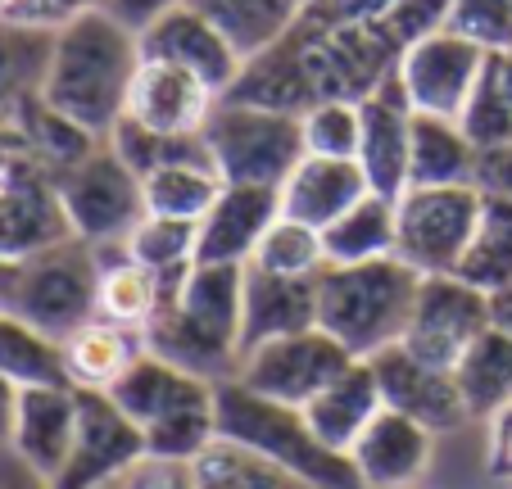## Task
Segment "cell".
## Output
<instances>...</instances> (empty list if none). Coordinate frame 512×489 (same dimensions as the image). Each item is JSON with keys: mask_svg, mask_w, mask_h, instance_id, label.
Here are the masks:
<instances>
[{"mask_svg": "<svg viewBox=\"0 0 512 489\" xmlns=\"http://www.w3.org/2000/svg\"><path fill=\"white\" fill-rule=\"evenodd\" d=\"M490 444H485V471H490L499 485H512V403L503 413H494L490 422Z\"/></svg>", "mask_w": 512, "mask_h": 489, "instance_id": "48", "label": "cell"}, {"mask_svg": "<svg viewBox=\"0 0 512 489\" xmlns=\"http://www.w3.org/2000/svg\"><path fill=\"white\" fill-rule=\"evenodd\" d=\"M0 19L28 23V28H55L46 14V0H0Z\"/></svg>", "mask_w": 512, "mask_h": 489, "instance_id": "52", "label": "cell"}, {"mask_svg": "<svg viewBox=\"0 0 512 489\" xmlns=\"http://www.w3.org/2000/svg\"><path fill=\"white\" fill-rule=\"evenodd\" d=\"M64 218L73 236L96 245V250H118L132 227L145 218V186L141 177L114 154V145L100 141L82 163L55 177Z\"/></svg>", "mask_w": 512, "mask_h": 489, "instance_id": "8", "label": "cell"}, {"mask_svg": "<svg viewBox=\"0 0 512 489\" xmlns=\"http://www.w3.org/2000/svg\"><path fill=\"white\" fill-rule=\"evenodd\" d=\"M105 0H46V14H50V23H68V19H78V14H91V10H100Z\"/></svg>", "mask_w": 512, "mask_h": 489, "instance_id": "54", "label": "cell"}, {"mask_svg": "<svg viewBox=\"0 0 512 489\" xmlns=\"http://www.w3.org/2000/svg\"><path fill=\"white\" fill-rule=\"evenodd\" d=\"M481 150L467 141L458 118L413 114L408 145V186H476Z\"/></svg>", "mask_w": 512, "mask_h": 489, "instance_id": "28", "label": "cell"}, {"mask_svg": "<svg viewBox=\"0 0 512 489\" xmlns=\"http://www.w3.org/2000/svg\"><path fill=\"white\" fill-rule=\"evenodd\" d=\"M50 41H55V28H28V23L0 19V118H10L23 100L41 96Z\"/></svg>", "mask_w": 512, "mask_h": 489, "instance_id": "36", "label": "cell"}, {"mask_svg": "<svg viewBox=\"0 0 512 489\" xmlns=\"http://www.w3.org/2000/svg\"><path fill=\"white\" fill-rule=\"evenodd\" d=\"M417 286H422V277L395 254L377 263L322 268L318 326L340 349H349V358H377L381 349L404 340Z\"/></svg>", "mask_w": 512, "mask_h": 489, "instance_id": "4", "label": "cell"}, {"mask_svg": "<svg viewBox=\"0 0 512 489\" xmlns=\"http://www.w3.org/2000/svg\"><path fill=\"white\" fill-rule=\"evenodd\" d=\"M368 177L358 168V159H327V154H304L290 177L281 182V213L309 227H331L349 204H358L368 195Z\"/></svg>", "mask_w": 512, "mask_h": 489, "instance_id": "24", "label": "cell"}, {"mask_svg": "<svg viewBox=\"0 0 512 489\" xmlns=\"http://www.w3.org/2000/svg\"><path fill=\"white\" fill-rule=\"evenodd\" d=\"M349 363H354L349 349H340L322 326H309V331H295V336H281V340H268V345L250 349V354L241 358V367H236V381L250 385L254 394H268V399L304 408V403L327 390Z\"/></svg>", "mask_w": 512, "mask_h": 489, "instance_id": "11", "label": "cell"}, {"mask_svg": "<svg viewBox=\"0 0 512 489\" xmlns=\"http://www.w3.org/2000/svg\"><path fill=\"white\" fill-rule=\"evenodd\" d=\"M318 326V277H277L245 268L241 290V358L268 340Z\"/></svg>", "mask_w": 512, "mask_h": 489, "instance_id": "23", "label": "cell"}, {"mask_svg": "<svg viewBox=\"0 0 512 489\" xmlns=\"http://www.w3.org/2000/svg\"><path fill=\"white\" fill-rule=\"evenodd\" d=\"M304 154L358 159V100H318L300 114Z\"/></svg>", "mask_w": 512, "mask_h": 489, "instance_id": "42", "label": "cell"}, {"mask_svg": "<svg viewBox=\"0 0 512 489\" xmlns=\"http://www.w3.org/2000/svg\"><path fill=\"white\" fill-rule=\"evenodd\" d=\"M5 123L14 127V141H19L23 159L37 163L41 173H50V177L68 173L73 163H82L100 145V136H91L87 127H78L73 118L59 114V109H50L41 96L23 100Z\"/></svg>", "mask_w": 512, "mask_h": 489, "instance_id": "29", "label": "cell"}, {"mask_svg": "<svg viewBox=\"0 0 512 489\" xmlns=\"http://www.w3.org/2000/svg\"><path fill=\"white\" fill-rule=\"evenodd\" d=\"M458 127H463L467 141H472L481 154L512 141V109H508V100H503L499 82H494L490 64H485V77L476 82L472 100H467L463 114H458Z\"/></svg>", "mask_w": 512, "mask_h": 489, "instance_id": "43", "label": "cell"}, {"mask_svg": "<svg viewBox=\"0 0 512 489\" xmlns=\"http://www.w3.org/2000/svg\"><path fill=\"white\" fill-rule=\"evenodd\" d=\"M476 191L512 204V141L481 154V163H476Z\"/></svg>", "mask_w": 512, "mask_h": 489, "instance_id": "50", "label": "cell"}, {"mask_svg": "<svg viewBox=\"0 0 512 489\" xmlns=\"http://www.w3.org/2000/svg\"><path fill=\"white\" fill-rule=\"evenodd\" d=\"M19 159V141H14V127L0 118V177H5V168Z\"/></svg>", "mask_w": 512, "mask_h": 489, "instance_id": "57", "label": "cell"}, {"mask_svg": "<svg viewBox=\"0 0 512 489\" xmlns=\"http://www.w3.org/2000/svg\"><path fill=\"white\" fill-rule=\"evenodd\" d=\"M395 10V0H309L300 10L313 28H372Z\"/></svg>", "mask_w": 512, "mask_h": 489, "instance_id": "46", "label": "cell"}, {"mask_svg": "<svg viewBox=\"0 0 512 489\" xmlns=\"http://www.w3.org/2000/svg\"><path fill=\"white\" fill-rule=\"evenodd\" d=\"M485 326H490V295L485 290L467 286L463 277H422L399 345L413 349L426 363L454 372L463 349Z\"/></svg>", "mask_w": 512, "mask_h": 489, "instance_id": "13", "label": "cell"}, {"mask_svg": "<svg viewBox=\"0 0 512 489\" xmlns=\"http://www.w3.org/2000/svg\"><path fill=\"white\" fill-rule=\"evenodd\" d=\"M78 435V390L68 381L59 385H23L19 390V413H14L10 453L28 462L41 480H55L64 467L68 449Z\"/></svg>", "mask_w": 512, "mask_h": 489, "instance_id": "22", "label": "cell"}, {"mask_svg": "<svg viewBox=\"0 0 512 489\" xmlns=\"http://www.w3.org/2000/svg\"><path fill=\"white\" fill-rule=\"evenodd\" d=\"M381 408H386V399H381L377 372H372L368 358H354L327 390L313 394V399L304 403V417H309V426L331 444V449L349 453L354 440L368 431L372 417H377Z\"/></svg>", "mask_w": 512, "mask_h": 489, "instance_id": "25", "label": "cell"}, {"mask_svg": "<svg viewBox=\"0 0 512 489\" xmlns=\"http://www.w3.org/2000/svg\"><path fill=\"white\" fill-rule=\"evenodd\" d=\"M218 91L209 82H200L195 73L168 64V59H145L132 77V91H127V114L132 123L150 127V132L164 136H200L209 114L218 109Z\"/></svg>", "mask_w": 512, "mask_h": 489, "instance_id": "17", "label": "cell"}, {"mask_svg": "<svg viewBox=\"0 0 512 489\" xmlns=\"http://www.w3.org/2000/svg\"><path fill=\"white\" fill-rule=\"evenodd\" d=\"M449 28L476 41L485 55H503L512 50V0H454Z\"/></svg>", "mask_w": 512, "mask_h": 489, "instance_id": "44", "label": "cell"}, {"mask_svg": "<svg viewBox=\"0 0 512 489\" xmlns=\"http://www.w3.org/2000/svg\"><path fill=\"white\" fill-rule=\"evenodd\" d=\"M141 68V37L105 10L78 14L55 28L41 100L105 141L127 114V91Z\"/></svg>", "mask_w": 512, "mask_h": 489, "instance_id": "1", "label": "cell"}, {"mask_svg": "<svg viewBox=\"0 0 512 489\" xmlns=\"http://www.w3.org/2000/svg\"><path fill=\"white\" fill-rule=\"evenodd\" d=\"M0 376H10L14 385H59L64 381V358L50 336H41L37 326L0 308Z\"/></svg>", "mask_w": 512, "mask_h": 489, "instance_id": "39", "label": "cell"}, {"mask_svg": "<svg viewBox=\"0 0 512 489\" xmlns=\"http://www.w3.org/2000/svg\"><path fill=\"white\" fill-rule=\"evenodd\" d=\"M281 218V195L272 186H232L223 182V195L213 209L195 222V263L218 268H245L259 250L263 231Z\"/></svg>", "mask_w": 512, "mask_h": 489, "instance_id": "20", "label": "cell"}, {"mask_svg": "<svg viewBox=\"0 0 512 489\" xmlns=\"http://www.w3.org/2000/svg\"><path fill=\"white\" fill-rule=\"evenodd\" d=\"M295 5H300V10H304V5H309V0H295Z\"/></svg>", "mask_w": 512, "mask_h": 489, "instance_id": "59", "label": "cell"}, {"mask_svg": "<svg viewBox=\"0 0 512 489\" xmlns=\"http://www.w3.org/2000/svg\"><path fill=\"white\" fill-rule=\"evenodd\" d=\"M204 150H209L218 177L232 186H272L290 177V168L304 159V132L295 114L218 100V109L204 123Z\"/></svg>", "mask_w": 512, "mask_h": 489, "instance_id": "7", "label": "cell"}, {"mask_svg": "<svg viewBox=\"0 0 512 489\" xmlns=\"http://www.w3.org/2000/svg\"><path fill=\"white\" fill-rule=\"evenodd\" d=\"M64 240H73V227L64 218L55 177L19 154L0 177V254L32 259V254L64 245Z\"/></svg>", "mask_w": 512, "mask_h": 489, "instance_id": "16", "label": "cell"}, {"mask_svg": "<svg viewBox=\"0 0 512 489\" xmlns=\"http://www.w3.org/2000/svg\"><path fill=\"white\" fill-rule=\"evenodd\" d=\"M141 55L145 59H168V64L186 68V73H195L200 82H209L218 96L232 91V82L241 77V64H245L241 50L213 28L200 10H191L186 0L141 32Z\"/></svg>", "mask_w": 512, "mask_h": 489, "instance_id": "21", "label": "cell"}, {"mask_svg": "<svg viewBox=\"0 0 512 489\" xmlns=\"http://www.w3.org/2000/svg\"><path fill=\"white\" fill-rule=\"evenodd\" d=\"M435 440L440 435L426 431L422 422L395 413V408H381L349 449V467L363 489H413L431 471Z\"/></svg>", "mask_w": 512, "mask_h": 489, "instance_id": "18", "label": "cell"}, {"mask_svg": "<svg viewBox=\"0 0 512 489\" xmlns=\"http://www.w3.org/2000/svg\"><path fill=\"white\" fill-rule=\"evenodd\" d=\"M96 277H100L96 245H87L78 236L64 240V245H50V250L14 263L5 313L23 317L28 326H37L41 336H50L59 345L82 322L96 317Z\"/></svg>", "mask_w": 512, "mask_h": 489, "instance_id": "6", "label": "cell"}, {"mask_svg": "<svg viewBox=\"0 0 512 489\" xmlns=\"http://www.w3.org/2000/svg\"><path fill=\"white\" fill-rule=\"evenodd\" d=\"M164 308V281L145 272L123 250H100V277H96V317L127 331H150V322Z\"/></svg>", "mask_w": 512, "mask_h": 489, "instance_id": "31", "label": "cell"}, {"mask_svg": "<svg viewBox=\"0 0 512 489\" xmlns=\"http://www.w3.org/2000/svg\"><path fill=\"white\" fill-rule=\"evenodd\" d=\"M408 145H413V105L399 77L381 82L372 96L358 100V168L377 195L408 191Z\"/></svg>", "mask_w": 512, "mask_h": 489, "instance_id": "19", "label": "cell"}, {"mask_svg": "<svg viewBox=\"0 0 512 489\" xmlns=\"http://www.w3.org/2000/svg\"><path fill=\"white\" fill-rule=\"evenodd\" d=\"M413 489H422V485H413Z\"/></svg>", "mask_w": 512, "mask_h": 489, "instance_id": "61", "label": "cell"}, {"mask_svg": "<svg viewBox=\"0 0 512 489\" xmlns=\"http://www.w3.org/2000/svg\"><path fill=\"white\" fill-rule=\"evenodd\" d=\"M503 489H512V485H503Z\"/></svg>", "mask_w": 512, "mask_h": 489, "instance_id": "60", "label": "cell"}, {"mask_svg": "<svg viewBox=\"0 0 512 489\" xmlns=\"http://www.w3.org/2000/svg\"><path fill=\"white\" fill-rule=\"evenodd\" d=\"M145 186V213L177 222H200L213 209V200L223 195V177L213 168V159H182L155 168L150 177H141Z\"/></svg>", "mask_w": 512, "mask_h": 489, "instance_id": "34", "label": "cell"}, {"mask_svg": "<svg viewBox=\"0 0 512 489\" xmlns=\"http://www.w3.org/2000/svg\"><path fill=\"white\" fill-rule=\"evenodd\" d=\"M177 5H182V0H105L100 10H105L114 23H123L127 32H136V37H141L150 23H159L168 10H177Z\"/></svg>", "mask_w": 512, "mask_h": 489, "instance_id": "49", "label": "cell"}, {"mask_svg": "<svg viewBox=\"0 0 512 489\" xmlns=\"http://www.w3.org/2000/svg\"><path fill=\"white\" fill-rule=\"evenodd\" d=\"M399 240V213L390 195L368 191L358 204H349L331 227H322V250L327 268H349V263H377L395 254Z\"/></svg>", "mask_w": 512, "mask_h": 489, "instance_id": "30", "label": "cell"}, {"mask_svg": "<svg viewBox=\"0 0 512 489\" xmlns=\"http://www.w3.org/2000/svg\"><path fill=\"white\" fill-rule=\"evenodd\" d=\"M0 489H50L28 462H19L10 449H0Z\"/></svg>", "mask_w": 512, "mask_h": 489, "instance_id": "51", "label": "cell"}, {"mask_svg": "<svg viewBox=\"0 0 512 489\" xmlns=\"http://www.w3.org/2000/svg\"><path fill=\"white\" fill-rule=\"evenodd\" d=\"M481 204L485 195L476 186H408L395 200V259H404L417 277H454L476 236Z\"/></svg>", "mask_w": 512, "mask_h": 489, "instance_id": "9", "label": "cell"}, {"mask_svg": "<svg viewBox=\"0 0 512 489\" xmlns=\"http://www.w3.org/2000/svg\"><path fill=\"white\" fill-rule=\"evenodd\" d=\"M136 458H145V440L123 408L100 390H78V435L50 489H105Z\"/></svg>", "mask_w": 512, "mask_h": 489, "instance_id": "14", "label": "cell"}, {"mask_svg": "<svg viewBox=\"0 0 512 489\" xmlns=\"http://www.w3.org/2000/svg\"><path fill=\"white\" fill-rule=\"evenodd\" d=\"M245 268H263L277 277H318L327 268V250H322V231L309 222H295L281 213L268 231H263L259 250Z\"/></svg>", "mask_w": 512, "mask_h": 489, "instance_id": "40", "label": "cell"}, {"mask_svg": "<svg viewBox=\"0 0 512 489\" xmlns=\"http://www.w3.org/2000/svg\"><path fill=\"white\" fill-rule=\"evenodd\" d=\"M490 73H494V82H499L503 100H508V109H512V50H503V55H490Z\"/></svg>", "mask_w": 512, "mask_h": 489, "instance_id": "56", "label": "cell"}, {"mask_svg": "<svg viewBox=\"0 0 512 489\" xmlns=\"http://www.w3.org/2000/svg\"><path fill=\"white\" fill-rule=\"evenodd\" d=\"M141 354H145V336H141V331L114 326V322H105V317H91V322H82L68 340H59L64 381L73 385V390L109 394Z\"/></svg>", "mask_w": 512, "mask_h": 489, "instance_id": "26", "label": "cell"}, {"mask_svg": "<svg viewBox=\"0 0 512 489\" xmlns=\"http://www.w3.org/2000/svg\"><path fill=\"white\" fill-rule=\"evenodd\" d=\"M449 10H454V0H395V10L381 19V32H386L399 46V55H404V50L417 46L422 37L449 28Z\"/></svg>", "mask_w": 512, "mask_h": 489, "instance_id": "45", "label": "cell"}, {"mask_svg": "<svg viewBox=\"0 0 512 489\" xmlns=\"http://www.w3.org/2000/svg\"><path fill=\"white\" fill-rule=\"evenodd\" d=\"M109 399L127 413V422L141 431L145 453L155 458L195 462L218 440V385L159 358L155 349H145L127 367Z\"/></svg>", "mask_w": 512, "mask_h": 489, "instance_id": "3", "label": "cell"}, {"mask_svg": "<svg viewBox=\"0 0 512 489\" xmlns=\"http://www.w3.org/2000/svg\"><path fill=\"white\" fill-rule=\"evenodd\" d=\"M105 489H195V467L177 458H155L145 453L136 458L123 476H114Z\"/></svg>", "mask_w": 512, "mask_h": 489, "instance_id": "47", "label": "cell"}, {"mask_svg": "<svg viewBox=\"0 0 512 489\" xmlns=\"http://www.w3.org/2000/svg\"><path fill=\"white\" fill-rule=\"evenodd\" d=\"M105 141L114 145V154L136 177H150L155 168H168V163H182V159H209L204 136H164V132H150V127L132 123V118H118V127Z\"/></svg>", "mask_w": 512, "mask_h": 489, "instance_id": "41", "label": "cell"}, {"mask_svg": "<svg viewBox=\"0 0 512 489\" xmlns=\"http://www.w3.org/2000/svg\"><path fill=\"white\" fill-rule=\"evenodd\" d=\"M191 467H195V489H313L309 480L290 476L277 462L259 458V453L241 449V444L223 440V435Z\"/></svg>", "mask_w": 512, "mask_h": 489, "instance_id": "38", "label": "cell"}, {"mask_svg": "<svg viewBox=\"0 0 512 489\" xmlns=\"http://www.w3.org/2000/svg\"><path fill=\"white\" fill-rule=\"evenodd\" d=\"M191 10H200L213 28L223 32L241 59L263 55L277 46L295 23H300V5L295 0H186Z\"/></svg>", "mask_w": 512, "mask_h": 489, "instance_id": "33", "label": "cell"}, {"mask_svg": "<svg viewBox=\"0 0 512 489\" xmlns=\"http://www.w3.org/2000/svg\"><path fill=\"white\" fill-rule=\"evenodd\" d=\"M241 290L245 268L195 263L150 322L145 349L213 385L232 381L241 367Z\"/></svg>", "mask_w": 512, "mask_h": 489, "instance_id": "2", "label": "cell"}, {"mask_svg": "<svg viewBox=\"0 0 512 489\" xmlns=\"http://www.w3.org/2000/svg\"><path fill=\"white\" fill-rule=\"evenodd\" d=\"M368 363L381 381V399H386V408H395V413L422 422L426 431L454 435L472 422L449 367L426 363V358H417L413 349H404V345L381 349V354L368 358Z\"/></svg>", "mask_w": 512, "mask_h": 489, "instance_id": "15", "label": "cell"}, {"mask_svg": "<svg viewBox=\"0 0 512 489\" xmlns=\"http://www.w3.org/2000/svg\"><path fill=\"white\" fill-rule=\"evenodd\" d=\"M454 381L472 422H490L494 413H503L512 403V336L485 326L454 363Z\"/></svg>", "mask_w": 512, "mask_h": 489, "instance_id": "32", "label": "cell"}, {"mask_svg": "<svg viewBox=\"0 0 512 489\" xmlns=\"http://www.w3.org/2000/svg\"><path fill=\"white\" fill-rule=\"evenodd\" d=\"M290 41L300 50L304 77L313 87V100H363L390 82L399 68V46L372 28H313V23H295Z\"/></svg>", "mask_w": 512, "mask_h": 489, "instance_id": "10", "label": "cell"}, {"mask_svg": "<svg viewBox=\"0 0 512 489\" xmlns=\"http://www.w3.org/2000/svg\"><path fill=\"white\" fill-rule=\"evenodd\" d=\"M118 250H123L132 263H141L145 272H155V277L164 281V299H168L195 268V222L145 213Z\"/></svg>", "mask_w": 512, "mask_h": 489, "instance_id": "35", "label": "cell"}, {"mask_svg": "<svg viewBox=\"0 0 512 489\" xmlns=\"http://www.w3.org/2000/svg\"><path fill=\"white\" fill-rule=\"evenodd\" d=\"M485 64H490V55L476 41L458 37L454 28H440L399 55L395 77L404 87L408 105H413V114L458 118L463 105L472 100L476 82L485 77Z\"/></svg>", "mask_w": 512, "mask_h": 489, "instance_id": "12", "label": "cell"}, {"mask_svg": "<svg viewBox=\"0 0 512 489\" xmlns=\"http://www.w3.org/2000/svg\"><path fill=\"white\" fill-rule=\"evenodd\" d=\"M454 277H463L467 286L485 290V295L512 286V204L508 200L485 195L476 236H472V245H467Z\"/></svg>", "mask_w": 512, "mask_h": 489, "instance_id": "37", "label": "cell"}, {"mask_svg": "<svg viewBox=\"0 0 512 489\" xmlns=\"http://www.w3.org/2000/svg\"><path fill=\"white\" fill-rule=\"evenodd\" d=\"M218 435L259 458L277 462L281 471L309 480L313 489H363L349 467V453H336L318 431L309 426L304 408L295 403L254 394L250 385L218 381Z\"/></svg>", "mask_w": 512, "mask_h": 489, "instance_id": "5", "label": "cell"}, {"mask_svg": "<svg viewBox=\"0 0 512 489\" xmlns=\"http://www.w3.org/2000/svg\"><path fill=\"white\" fill-rule=\"evenodd\" d=\"M19 390L10 376H0V449H10V435H14V413H19Z\"/></svg>", "mask_w": 512, "mask_h": 489, "instance_id": "53", "label": "cell"}, {"mask_svg": "<svg viewBox=\"0 0 512 489\" xmlns=\"http://www.w3.org/2000/svg\"><path fill=\"white\" fill-rule=\"evenodd\" d=\"M14 263H19V259H5V254H0V308H5V299H10V281H14Z\"/></svg>", "mask_w": 512, "mask_h": 489, "instance_id": "58", "label": "cell"}, {"mask_svg": "<svg viewBox=\"0 0 512 489\" xmlns=\"http://www.w3.org/2000/svg\"><path fill=\"white\" fill-rule=\"evenodd\" d=\"M223 100H241V105H259V109H277V114H295L300 118L313 100V87L309 77H304V64H300V50L290 41V32L268 46L263 55L245 59L241 64V77L232 82Z\"/></svg>", "mask_w": 512, "mask_h": 489, "instance_id": "27", "label": "cell"}, {"mask_svg": "<svg viewBox=\"0 0 512 489\" xmlns=\"http://www.w3.org/2000/svg\"><path fill=\"white\" fill-rule=\"evenodd\" d=\"M490 326H499L503 336H512V286L490 295Z\"/></svg>", "mask_w": 512, "mask_h": 489, "instance_id": "55", "label": "cell"}]
</instances>
